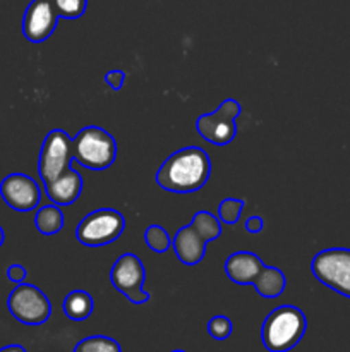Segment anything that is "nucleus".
I'll return each mask as SVG.
<instances>
[{"instance_id":"nucleus-21","label":"nucleus","mask_w":350,"mask_h":352,"mask_svg":"<svg viewBox=\"0 0 350 352\" xmlns=\"http://www.w3.org/2000/svg\"><path fill=\"white\" fill-rule=\"evenodd\" d=\"M244 205L246 203L242 199L225 198L218 206V220L222 223H226V226H233V223L239 222Z\"/></svg>"},{"instance_id":"nucleus-8","label":"nucleus","mask_w":350,"mask_h":352,"mask_svg":"<svg viewBox=\"0 0 350 352\" xmlns=\"http://www.w3.org/2000/svg\"><path fill=\"white\" fill-rule=\"evenodd\" d=\"M72 155V140L69 134L62 129H54L47 134L43 144H41L40 160H38V172L43 186L50 184L57 177L71 168Z\"/></svg>"},{"instance_id":"nucleus-1","label":"nucleus","mask_w":350,"mask_h":352,"mask_svg":"<svg viewBox=\"0 0 350 352\" xmlns=\"http://www.w3.org/2000/svg\"><path fill=\"white\" fill-rule=\"evenodd\" d=\"M211 174L208 153L199 146H187L172 153L156 172V184L170 192H196Z\"/></svg>"},{"instance_id":"nucleus-19","label":"nucleus","mask_w":350,"mask_h":352,"mask_svg":"<svg viewBox=\"0 0 350 352\" xmlns=\"http://www.w3.org/2000/svg\"><path fill=\"white\" fill-rule=\"evenodd\" d=\"M72 352H122V347L112 337L91 336L79 340Z\"/></svg>"},{"instance_id":"nucleus-10","label":"nucleus","mask_w":350,"mask_h":352,"mask_svg":"<svg viewBox=\"0 0 350 352\" xmlns=\"http://www.w3.org/2000/svg\"><path fill=\"white\" fill-rule=\"evenodd\" d=\"M58 14L51 0H31L24 10L23 34L31 43H43L54 34Z\"/></svg>"},{"instance_id":"nucleus-20","label":"nucleus","mask_w":350,"mask_h":352,"mask_svg":"<svg viewBox=\"0 0 350 352\" xmlns=\"http://www.w3.org/2000/svg\"><path fill=\"white\" fill-rule=\"evenodd\" d=\"M144 243L154 253H167L172 248V239L167 229L161 226H150L144 230Z\"/></svg>"},{"instance_id":"nucleus-2","label":"nucleus","mask_w":350,"mask_h":352,"mask_svg":"<svg viewBox=\"0 0 350 352\" xmlns=\"http://www.w3.org/2000/svg\"><path fill=\"white\" fill-rule=\"evenodd\" d=\"M307 330V320L301 308L283 305L275 308L264 318L261 327V340L266 351L288 352L294 349Z\"/></svg>"},{"instance_id":"nucleus-16","label":"nucleus","mask_w":350,"mask_h":352,"mask_svg":"<svg viewBox=\"0 0 350 352\" xmlns=\"http://www.w3.org/2000/svg\"><path fill=\"white\" fill-rule=\"evenodd\" d=\"M65 316L72 322H84L91 316L95 309V301L91 294L86 291H72L65 296L64 305H62Z\"/></svg>"},{"instance_id":"nucleus-28","label":"nucleus","mask_w":350,"mask_h":352,"mask_svg":"<svg viewBox=\"0 0 350 352\" xmlns=\"http://www.w3.org/2000/svg\"><path fill=\"white\" fill-rule=\"evenodd\" d=\"M3 241H5V234H3L2 226H0V246H2V244H3Z\"/></svg>"},{"instance_id":"nucleus-29","label":"nucleus","mask_w":350,"mask_h":352,"mask_svg":"<svg viewBox=\"0 0 350 352\" xmlns=\"http://www.w3.org/2000/svg\"><path fill=\"white\" fill-rule=\"evenodd\" d=\"M170 352H185V351H182V349H175V351H170Z\"/></svg>"},{"instance_id":"nucleus-4","label":"nucleus","mask_w":350,"mask_h":352,"mask_svg":"<svg viewBox=\"0 0 350 352\" xmlns=\"http://www.w3.org/2000/svg\"><path fill=\"white\" fill-rule=\"evenodd\" d=\"M126 219L113 208H100L88 213L75 227V239L86 248H102L122 236Z\"/></svg>"},{"instance_id":"nucleus-22","label":"nucleus","mask_w":350,"mask_h":352,"mask_svg":"<svg viewBox=\"0 0 350 352\" xmlns=\"http://www.w3.org/2000/svg\"><path fill=\"white\" fill-rule=\"evenodd\" d=\"M57 9L58 17L64 19H79L86 12L88 0H51Z\"/></svg>"},{"instance_id":"nucleus-25","label":"nucleus","mask_w":350,"mask_h":352,"mask_svg":"<svg viewBox=\"0 0 350 352\" xmlns=\"http://www.w3.org/2000/svg\"><path fill=\"white\" fill-rule=\"evenodd\" d=\"M26 275H27V272H26V268L23 267V265H17V263H14V265H10L9 268H7V278H9L10 282H14V284H23L24 280H26Z\"/></svg>"},{"instance_id":"nucleus-3","label":"nucleus","mask_w":350,"mask_h":352,"mask_svg":"<svg viewBox=\"0 0 350 352\" xmlns=\"http://www.w3.org/2000/svg\"><path fill=\"white\" fill-rule=\"evenodd\" d=\"M72 155L89 170H105L117 158V141L103 127L86 126L72 140Z\"/></svg>"},{"instance_id":"nucleus-11","label":"nucleus","mask_w":350,"mask_h":352,"mask_svg":"<svg viewBox=\"0 0 350 352\" xmlns=\"http://www.w3.org/2000/svg\"><path fill=\"white\" fill-rule=\"evenodd\" d=\"M0 196L16 212H31L41 201V189L26 174H10L0 182Z\"/></svg>"},{"instance_id":"nucleus-9","label":"nucleus","mask_w":350,"mask_h":352,"mask_svg":"<svg viewBox=\"0 0 350 352\" xmlns=\"http://www.w3.org/2000/svg\"><path fill=\"white\" fill-rule=\"evenodd\" d=\"M146 270L141 258L134 253H126L117 258L110 270L112 285L132 305H144L150 301V292L143 289Z\"/></svg>"},{"instance_id":"nucleus-27","label":"nucleus","mask_w":350,"mask_h":352,"mask_svg":"<svg viewBox=\"0 0 350 352\" xmlns=\"http://www.w3.org/2000/svg\"><path fill=\"white\" fill-rule=\"evenodd\" d=\"M0 352H26V349L23 346H19V344H10V346L2 347Z\"/></svg>"},{"instance_id":"nucleus-24","label":"nucleus","mask_w":350,"mask_h":352,"mask_svg":"<svg viewBox=\"0 0 350 352\" xmlns=\"http://www.w3.org/2000/svg\"><path fill=\"white\" fill-rule=\"evenodd\" d=\"M103 79H105V82L110 86V88L119 91V89H122L124 82H126V72L120 71V69H113V71L106 72Z\"/></svg>"},{"instance_id":"nucleus-13","label":"nucleus","mask_w":350,"mask_h":352,"mask_svg":"<svg viewBox=\"0 0 350 352\" xmlns=\"http://www.w3.org/2000/svg\"><path fill=\"white\" fill-rule=\"evenodd\" d=\"M263 268V260L250 251H237L230 254L225 261L226 277L239 285L253 284Z\"/></svg>"},{"instance_id":"nucleus-12","label":"nucleus","mask_w":350,"mask_h":352,"mask_svg":"<svg viewBox=\"0 0 350 352\" xmlns=\"http://www.w3.org/2000/svg\"><path fill=\"white\" fill-rule=\"evenodd\" d=\"M206 244H208V241L191 223L182 227L172 241V248H174L177 258L189 267L202 261V258L206 256Z\"/></svg>"},{"instance_id":"nucleus-6","label":"nucleus","mask_w":350,"mask_h":352,"mask_svg":"<svg viewBox=\"0 0 350 352\" xmlns=\"http://www.w3.org/2000/svg\"><path fill=\"white\" fill-rule=\"evenodd\" d=\"M240 103L233 98L223 100L222 105L215 112L202 113L196 120L198 134L211 144L225 146L232 143L237 136L235 119L240 116Z\"/></svg>"},{"instance_id":"nucleus-5","label":"nucleus","mask_w":350,"mask_h":352,"mask_svg":"<svg viewBox=\"0 0 350 352\" xmlns=\"http://www.w3.org/2000/svg\"><path fill=\"white\" fill-rule=\"evenodd\" d=\"M311 272L323 285L350 299V250L329 248L312 258Z\"/></svg>"},{"instance_id":"nucleus-15","label":"nucleus","mask_w":350,"mask_h":352,"mask_svg":"<svg viewBox=\"0 0 350 352\" xmlns=\"http://www.w3.org/2000/svg\"><path fill=\"white\" fill-rule=\"evenodd\" d=\"M253 285L261 298L275 299L285 291V287H287V278H285V274L280 268L266 267V265H264V268L259 272V275L254 278Z\"/></svg>"},{"instance_id":"nucleus-14","label":"nucleus","mask_w":350,"mask_h":352,"mask_svg":"<svg viewBox=\"0 0 350 352\" xmlns=\"http://www.w3.org/2000/svg\"><path fill=\"white\" fill-rule=\"evenodd\" d=\"M47 196L51 203L58 206H69L81 196L82 192V177L74 168H69L65 174L45 186Z\"/></svg>"},{"instance_id":"nucleus-26","label":"nucleus","mask_w":350,"mask_h":352,"mask_svg":"<svg viewBox=\"0 0 350 352\" xmlns=\"http://www.w3.org/2000/svg\"><path fill=\"white\" fill-rule=\"evenodd\" d=\"M263 227H264V222L259 215H253L250 219H247L246 222V230L249 234L263 232Z\"/></svg>"},{"instance_id":"nucleus-18","label":"nucleus","mask_w":350,"mask_h":352,"mask_svg":"<svg viewBox=\"0 0 350 352\" xmlns=\"http://www.w3.org/2000/svg\"><path fill=\"white\" fill-rule=\"evenodd\" d=\"M191 226L194 227L208 243L209 241L218 239V237L222 236V223H220V220L216 219L213 213L206 212V210H201V212H198L192 217Z\"/></svg>"},{"instance_id":"nucleus-23","label":"nucleus","mask_w":350,"mask_h":352,"mask_svg":"<svg viewBox=\"0 0 350 352\" xmlns=\"http://www.w3.org/2000/svg\"><path fill=\"white\" fill-rule=\"evenodd\" d=\"M233 325L230 322V318L223 315L213 316L208 322V333L211 336V339L215 340H225L232 336Z\"/></svg>"},{"instance_id":"nucleus-17","label":"nucleus","mask_w":350,"mask_h":352,"mask_svg":"<svg viewBox=\"0 0 350 352\" xmlns=\"http://www.w3.org/2000/svg\"><path fill=\"white\" fill-rule=\"evenodd\" d=\"M34 226L43 236H55L64 227V213L58 205H45L34 215Z\"/></svg>"},{"instance_id":"nucleus-7","label":"nucleus","mask_w":350,"mask_h":352,"mask_svg":"<svg viewBox=\"0 0 350 352\" xmlns=\"http://www.w3.org/2000/svg\"><path fill=\"white\" fill-rule=\"evenodd\" d=\"M7 308L17 322L24 325H43L51 315V305L47 296L36 287L23 282L12 289L7 298Z\"/></svg>"}]
</instances>
